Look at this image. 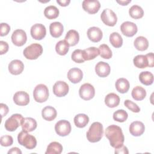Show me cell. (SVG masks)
Segmentation results:
<instances>
[{
	"label": "cell",
	"mask_w": 154,
	"mask_h": 154,
	"mask_svg": "<svg viewBox=\"0 0 154 154\" xmlns=\"http://www.w3.org/2000/svg\"><path fill=\"white\" fill-rule=\"evenodd\" d=\"M88 122L89 117L85 114H78L74 117V123L78 128H84Z\"/></svg>",
	"instance_id": "cell-31"
},
{
	"label": "cell",
	"mask_w": 154,
	"mask_h": 154,
	"mask_svg": "<svg viewBox=\"0 0 154 154\" xmlns=\"http://www.w3.org/2000/svg\"><path fill=\"white\" fill-rule=\"evenodd\" d=\"M146 56L148 58L149 61V67H153L154 66V58H153V53L150 52L146 54Z\"/></svg>",
	"instance_id": "cell-47"
},
{
	"label": "cell",
	"mask_w": 154,
	"mask_h": 154,
	"mask_svg": "<svg viewBox=\"0 0 154 154\" xmlns=\"http://www.w3.org/2000/svg\"><path fill=\"white\" fill-rule=\"evenodd\" d=\"M30 32L32 37L34 39L40 40L45 37L46 29L43 24L35 23L31 26Z\"/></svg>",
	"instance_id": "cell-10"
},
{
	"label": "cell",
	"mask_w": 154,
	"mask_h": 154,
	"mask_svg": "<svg viewBox=\"0 0 154 154\" xmlns=\"http://www.w3.org/2000/svg\"><path fill=\"white\" fill-rule=\"evenodd\" d=\"M120 30L123 35L129 37L134 36L137 32L138 28L137 26L134 23L129 21H126L121 25Z\"/></svg>",
	"instance_id": "cell-13"
},
{
	"label": "cell",
	"mask_w": 154,
	"mask_h": 154,
	"mask_svg": "<svg viewBox=\"0 0 154 154\" xmlns=\"http://www.w3.org/2000/svg\"><path fill=\"white\" fill-rule=\"evenodd\" d=\"M64 31L63 25L59 22H54L50 24L49 31L51 35L54 38L60 37Z\"/></svg>",
	"instance_id": "cell-21"
},
{
	"label": "cell",
	"mask_w": 154,
	"mask_h": 154,
	"mask_svg": "<svg viewBox=\"0 0 154 154\" xmlns=\"http://www.w3.org/2000/svg\"><path fill=\"white\" fill-rule=\"evenodd\" d=\"M57 2L61 6L66 7L70 2V0H57Z\"/></svg>",
	"instance_id": "cell-49"
},
{
	"label": "cell",
	"mask_w": 154,
	"mask_h": 154,
	"mask_svg": "<svg viewBox=\"0 0 154 154\" xmlns=\"http://www.w3.org/2000/svg\"><path fill=\"white\" fill-rule=\"evenodd\" d=\"M131 2V0H123V1H119V0H117V3H119V4H120V5H127L129 3H130Z\"/></svg>",
	"instance_id": "cell-50"
},
{
	"label": "cell",
	"mask_w": 154,
	"mask_h": 154,
	"mask_svg": "<svg viewBox=\"0 0 154 154\" xmlns=\"http://www.w3.org/2000/svg\"><path fill=\"white\" fill-rule=\"evenodd\" d=\"M64 40L69 46H74L79 42V35L76 30L70 29L66 33Z\"/></svg>",
	"instance_id": "cell-22"
},
{
	"label": "cell",
	"mask_w": 154,
	"mask_h": 154,
	"mask_svg": "<svg viewBox=\"0 0 154 154\" xmlns=\"http://www.w3.org/2000/svg\"><path fill=\"white\" fill-rule=\"evenodd\" d=\"M57 114L56 109L51 106H46L42 111V117L47 121L54 120L57 117Z\"/></svg>",
	"instance_id": "cell-24"
},
{
	"label": "cell",
	"mask_w": 154,
	"mask_h": 154,
	"mask_svg": "<svg viewBox=\"0 0 154 154\" xmlns=\"http://www.w3.org/2000/svg\"><path fill=\"white\" fill-rule=\"evenodd\" d=\"M71 58L76 63H82L85 61L83 57V51L81 49H75L72 52Z\"/></svg>",
	"instance_id": "cell-40"
},
{
	"label": "cell",
	"mask_w": 154,
	"mask_h": 154,
	"mask_svg": "<svg viewBox=\"0 0 154 154\" xmlns=\"http://www.w3.org/2000/svg\"><path fill=\"white\" fill-rule=\"evenodd\" d=\"M0 143L2 146H10L13 143V137L11 135H3L0 138Z\"/></svg>",
	"instance_id": "cell-42"
},
{
	"label": "cell",
	"mask_w": 154,
	"mask_h": 154,
	"mask_svg": "<svg viewBox=\"0 0 154 154\" xmlns=\"http://www.w3.org/2000/svg\"><path fill=\"white\" fill-rule=\"evenodd\" d=\"M139 79L143 84L150 85L153 84V75L149 71L142 72L139 75Z\"/></svg>",
	"instance_id": "cell-33"
},
{
	"label": "cell",
	"mask_w": 154,
	"mask_h": 154,
	"mask_svg": "<svg viewBox=\"0 0 154 154\" xmlns=\"http://www.w3.org/2000/svg\"><path fill=\"white\" fill-rule=\"evenodd\" d=\"M98 49L99 51V55L102 58L105 59H109L112 57V51L107 45L102 44L100 45Z\"/></svg>",
	"instance_id": "cell-38"
},
{
	"label": "cell",
	"mask_w": 154,
	"mask_h": 154,
	"mask_svg": "<svg viewBox=\"0 0 154 154\" xmlns=\"http://www.w3.org/2000/svg\"><path fill=\"white\" fill-rule=\"evenodd\" d=\"M115 153H117V154H121V153H123V154H128L129 153L128 152V149L127 148V147L125 146H122L121 147L116 149H115Z\"/></svg>",
	"instance_id": "cell-46"
},
{
	"label": "cell",
	"mask_w": 154,
	"mask_h": 154,
	"mask_svg": "<svg viewBox=\"0 0 154 154\" xmlns=\"http://www.w3.org/2000/svg\"><path fill=\"white\" fill-rule=\"evenodd\" d=\"M110 71L109 65L103 61H99L95 66V72L99 77L105 78L110 73Z\"/></svg>",
	"instance_id": "cell-19"
},
{
	"label": "cell",
	"mask_w": 154,
	"mask_h": 154,
	"mask_svg": "<svg viewBox=\"0 0 154 154\" xmlns=\"http://www.w3.org/2000/svg\"><path fill=\"white\" fill-rule=\"evenodd\" d=\"M37 122L34 119L31 117H26L24 118L21 126L23 131L29 132L35 130L37 128Z\"/></svg>",
	"instance_id": "cell-23"
},
{
	"label": "cell",
	"mask_w": 154,
	"mask_h": 154,
	"mask_svg": "<svg viewBox=\"0 0 154 154\" xmlns=\"http://www.w3.org/2000/svg\"><path fill=\"white\" fill-rule=\"evenodd\" d=\"M63 151L62 145L57 141L51 142L47 147L46 154H60Z\"/></svg>",
	"instance_id": "cell-32"
},
{
	"label": "cell",
	"mask_w": 154,
	"mask_h": 154,
	"mask_svg": "<svg viewBox=\"0 0 154 154\" xmlns=\"http://www.w3.org/2000/svg\"><path fill=\"white\" fill-rule=\"evenodd\" d=\"M79 94L82 99L85 100H89L94 96V88L91 84L89 83H85L81 86L79 90Z\"/></svg>",
	"instance_id": "cell-8"
},
{
	"label": "cell",
	"mask_w": 154,
	"mask_h": 154,
	"mask_svg": "<svg viewBox=\"0 0 154 154\" xmlns=\"http://www.w3.org/2000/svg\"><path fill=\"white\" fill-rule=\"evenodd\" d=\"M129 14L131 17L135 19H138L143 16L144 11L140 6L138 5H134L129 8Z\"/></svg>",
	"instance_id": "cell-35"
},
{
	"label": "cell",
	"mask_w": 154,
	"mask_h": 154,
	"mask_svg": "<svg viewBox=\"0 0 154 154\" xmlns=\"http://www.w3.org/2000/svg\"><path fill=\"white\" fill-rule=\"evenodd\" d=\"M69 45L65 40L59 41L55 45V51L60 55H65L69 51Z\"/></svg>",
	"instance_id": "cell-37"
},
{
	"label": "cell",
	"mask_w": 154,
	"mask_h": 154,
	"mask_svg": "<svg viewBox=\"0 0 154 154\" xmlns=\"http://www.w3.org/2000/svg\"><path fill=\"white\" fill-rule=\"evenodd\" d=\"M8 70L10 73L14 75L20 74L24 69V64L19 60H12L8 64Z\"/></svg>",
	"instance_id": "cell-18"
},
{
	"label": "cell",
	"mask_w": 154,
	"mask_h": 154,
	"mask_svg": "<svg viewBox=\"0 0 154 154\" xmlns=\"http://www.w3.org/2000/svg\"><path fill=\"white\" fill-rule=\"evenodd\" d=\"M53 93L58 97L65 96L69 92V87L68 84L63 81L56 82L53 86Z\"/></svg>",
	"instance_id": "cell-12"
},
{
	"label": "cell",
	"mask_w": 154,
	"mask_h": 154,
	"mask_svg": "<svg viewBox=\"0 0 154 154\" xmlns=\"http://www.w3.org/2000/svg\"><path fill=\"white\" fill-rule=\"evenodd\" d=\"M103 134V125L100 122H94L90 126L87 132V138L91 143H96L101 140Z\"/></svg>",
	"instance_id": "cell-2"
},
{
	"label": "cell",
	"mask_w": 154,
	"mask_h": 154,
	"mask_svg": "<svg viewBox=\"0 0 154 154\" xmlns=\"http://www.w3.org/2000/svg\"><path fill=\"white\" fill-rule=\"evenodd\" d=\"M116 90L120 93H125L129 89V81L123 78H119L116 82Z\"/></svg>",
	"instance_id": "cell-27"
},
{
	"label": "cell",
	"mask_w": 154,
	"mask_h": 154,
	"mask_svg": "<svg viewBox=\"0 0 154 154\" xmlns=\"http://www.w3.org/2000/svg\"><path fill=\"white\" fill-rule=\"evenodd\" d=\"M105 136L112 147L117 149L123 145L125 137L120 127L115 125L108 126L105 129Z\"/></svg>",
	"instance_id": "cell-1"
},
{
	"label": "cell",
	"mask_w": 154,
	"mask_h": 154,
	"mask_svg": "<svg viewBox=\"0 0 154 154\" xmlns=\"http://www.w3.org/2000/svg\"><path fill=\"white\" fill-rule=\"evenodd\" d=\"M87 34L89 40L93 42H99L101 40L103 36L102 30L96 26L89 28Z\"/></svg>",
	"instance_id": "cell-17"
},
{
	"label": "cell",
	"mask_w": 154,
	"mask_h": 154,
	"mask_svg": "<svg viewBox=\"0 0 154 154\" xmlns=\"http://www.w3.org/2000/svg\"><path fill=\"white\" fill-rule=\"evenodd\" d=\"M43 47L38 43H32L26 47L23 50V54L28 60H35L42 55Z\"/></svg>",
	"instance_id": "cell-4"
},
{
	"label": "cell",
	"mask_w": 154,
	"mask_h": 154,
	"mask_svg": "<svg viewBox=\"0 0 154 154\" xmlns=\"http://www.w3.org/2000/svg\"><path fill=\"white\" fill-rule=\"evenodd\" d=\"M119 103L120 97L116 93H110L105 97V103L108 107L115 108L119 105Z\"/></svg>",
	"instance_id": "cell-25"
},
{
	"label": "cell",
	"mask_w": 154,
	"mask_h": 154,
	"mask_svg": "<svg viewBox=\"0 0 154 154\" xmlns=\"http://www.w3.org/2000/svg\"><path fill=\"white\" fill-rule=\"evenodd\" d=\"M129 130L131 135L135 137H138L144 132L145 126L143 122L134 121L131 123Z\"/></svg>",
	"instance_id": "cell-16"
},
{
	"label": "cell",
	"mask_w": 154,
	"mask_h": 154,
	"mask_svg": "<svg viewBox=\"0 0 154 154\" xmlns=\"http://www.w3.org/2000/svg\"><path fill=\"white\" fill-rule=\"evenodd\" d=\"M133 63L135 66L140 69L149 67V61L146 55H138L134 58Z\"/></svg>",
	"instance_id": "cell-26"
},
{
	"label": "cell",
	"mask_w": 154,
	"mask_h": 154,
	"mask_svg": "<svg viewBox=\"0 0 154 154\" xmlns=\"http://www.w3.org/2000/svg\"><path fill=\"white\" fill-rule=\"evenodd\" d=\"M83 77V73L82 70L77 67L70 69L67 73V78L69 80L73 83L76 84L79 82Z\"/></svg>",
	"instance_id": "cell-20"
},
{
	"label": "cell",
	"mask_w": 154,
	"mask_h": 154,
	"mask_svg": "<svg viewBox=\"0 0 154 154\" xmlns=\"http://www.w3.org/2000/svg\"><path fill=\"white\" fill-rule=\"evenodd\" d=\"M0 108H0L1 114L2 116V117H4L8 112V108L6 104L3 103H0Z\"/></svg>",
	"instance_id": "cell-45"
},
{
	"label": "cell",
	"mask_w": 154,
	"mask_h": 154,
	"mask_svg": "<svg viewBox=\"0 0 154 154\" xmlns=\"http://www.w3.org/2000/svg\"><path fill=\"white\" fill-rule=\"evenodd\" d=\"M131 95L132 98L135 100H142L146 96V91L143 87L137 85L132 90Z\"/></svg>",
	"instance_id": "cell-30"
},
{
	"label": "cell",
	"mask_w": 154,
	"mask_h": 154,
	"mask_svg": "<svg viewBox=\"0 0 154 154\" xmlns=\"http://www.w3.org/2000/svg\"><path fill=\"white\" fill-rule=\"evenodd\" d=\"M82 51L85 61L93 60L99 55V49L95 47H90Z\"/></svg>",
	"instance_id": "cell-29"
},
{
	"label": "cell",
	"mask_w": 154,
	"mask_h": 154,
	"mask_svg": "<svg viewBox=\"0 0 154 154\" xmlns=\"http://www.w3.org/2000/svg\"><path fill=\"white\" fill-rule=\"evenodd\" d=\"M26 34L23 29H16L13 31L11 35V41L17 46H23L26 43Z\"/></svg>",
	"instance_id": "cell-11"
},
{
	"label": "cell",
	"mask_w": 154,
	"mask_h": 154,
	"mask_svg": "<svg viewBox=\"0 0 154 154\" xmlns=\"http://www.w3.org/2000/svg\"><path fill=\"white\" fill-rule=\"evenodd\" d=\"M8 45L6 42L0 41V54L2 55L5 54L8 51Z\"/></svg>",
	"instance_id": "cell-44"
},
{
	"label": "cell",
	"mask_w": 154,
	"mask_h": 154,
	"mask_svg": "<svg viewBox=\"0 0 154 154\" xmlns=\"http://www.w3.org/2000/svg\"><path fill=\"white\" fill-rule=\"evenodd\" d=\"M134 45L137 50L144 51L148 48L149 42L146 37L143 36H139L135 39Z\"/></svg>",
	"instance_id": "cell-28"
},
{
	"label": "cell",
	"mask_w": 154,
	"mask_h": 154,
	"mask_svg": "<svg viewBox=\"0 0 154 154\" xmlns=\"http://www.w3.org/2000/svg\"><path fill=\"white\" fill-rule=\"evenodd\" d=\"M128 117V114L124 109H118L113 114V119L119 122H125Z\"/></svg>",
	"instance_id": "cell-39"
},
{
	"label": "cell",
	"mask_w": 154,
	"mask_h": 154,
	"mask_svg": "<svg viewBox=\"0 0 154 154\" xmlns=\"http://www.w3.org/2000/svg\"><path fill=\"white\" fill-rule=\"evenodd\" d=\"M102 21L106 25L109 26H114L117 21V17L116 13L111 9L105 8L100 15Z\"/></svg>",
	"instance_id": "cell-7"
},
{
	"label": "cell",
	"mask_w": 154,
	"mask_h": 154,
	"mask_svg": "<svg viewBox=\"0 0 154 154\" xmlns=\"http://www.w3.org/2000/svg\"><path fill=\"white\" fill-rule=\"evenodd\" d=\"M22 154L21 150L18 147H13L8 150V154Z\"/></svg>",
	"instance_id": "cell-48"
},
{
	"label": "cell",
	"mask_w": 154,
	"mask_h": 154,
	"mask_svg": "<svg viewBox=\"0 0 154 154\" xmlns=\"http://www.w3.org/2000/svg\"><path fill=\"white\" fill-rule=\"evenodd\" d=\"M124 105L126 108H128L129 109L134 112H139L140 111V107L135 103L129 99H126L125 100Z\"/></svg>",
	"instance_id": "cell-41"
},
{
	"label": "cell",
	"mask_w": 154,
	"mask_h": 154,
	"mask_svg": "<svg viewBox=\"0 0 154 154\" xmlns=\"http://www.w3.org/2000/svg\"><path fill=\"white\" fill-rule=\"evenodd\" d=\"M55 130L58 135L65 137L70 133L71 125L67 120H61L56 123L55 125Z\"/></svg>",
	"instance_id": "cell-9"
},
{
	"label": "cell",
	"mask_w": 154,
	"mask_h": 154,
	"mask_svg": "<svg viewBox=\"0 0 154 154\" xmlns=\"http://www.w3.org/2000/svg\"><path fill=\"white\" fill-rule=\"evenodd\" d=\"M82 5L84 11L89 14L96 13L100 7V4L97 0H84Z\"/></svg>",
	"instance_id": "cell-14"
},
{
	"label": "cell",
	"mask_w": 154,
	"mask_h": 154,
	"mask_svg": "<svg viewBox=\"0 0 154 154\" xmlns=\"http://www.w3.org/2000/svg\"><path fill=\"white\" fill-rule=\"evenodd\" d=\"M24 118L20 114H14L11 115L5 122L4 126L7 131L13 132L22 125Z\"/></svg>",
	"instance_id": "cell-6"
},
{
	"label": "cell",
	"mask_w": 154,
	"mask_h": 154,
	"mask_svg": "<svg viewBox=\"0 0 154 154\" xmlns=\"http://www.w3.org/2000/svg\"><path fill=\"white\" fill-rule=\"evenodd\" d=\"M14 102L19 106H25L29 102V94L24 91H17L13 96Z\"/></svg>",
	"instance_id": "cell-15"
},
{
	"label": "cell",
	"mask_w": 154,
	"mask_h": 154,
	"mask_svg": "<svg viewBox=\"0 0 154 154\" xmlns=\"http://www.w3.org/2000/svg\"><path fill=\"white\" fill-rule=\"evenodd\" d=\"M44 15L48 19H54L59 15V10L54 5L46 7L44 10Z\"/></svg>",
	"instance_id": "cell-34"
},
{
	"label": "cell",
	"mask_w": 154,
	"mask_h": 154,
	"mask_svg": "<svg viewBox=\"0 0 154 154\" xmlns=\"http://www.w3.org/2000/svg\"><path fill=\"white\" fill-rule=\"evenodd\" d=\"M109 42L114 48H119L122 46L123 38L120 34L117 32H113L109 35Z\"/></svg>",
	"instance_id": "cell-36"
},
{
	"label": "cell",
	"mask_w": 154,
	"mask_h": 154,
	"mask_svg": "<svg viewBox=\"0 0 154 154\" xmlns=\"http://www.w3.org/2000/svg\"><path fill=\"white\" fill-rule=\"evenodd\" d=\"M0 35L5 36L7 35L10 31V26L7 23H1L0 25Z\"/></svg>",
	"instance_id": "cell-43"
},
{
	"label": "cell",
	"mask_w": 154,
	"mask_h": 154,
	"mask_svg": "<svg viewBox=\"0 0 154 154\" xmlns=\"http://www.w3.org/2000/svg\"><path fill=\"white\" fill-rule=\"evenodd\" d=\"M34 100L39 103H43L47 100L49 97V90L47 86L43 84L36 85L33 91Z\"/></svg>",
	"instance_id": "cell-5"
},
{
	"label": "cell",
	"mask_w": 154,
	"mask_h": 154,
	"mask_svg": "<svg viewBox=\"0 0 154 154\" xmlns=\"http://www.w3.org/2000/svg\"><path fill=\"white\" fill-rule=\"evenodd\" d=\"M17 141L19 144L28 149H32L37 145V140L34 136L28 134L25 131H22L17 135Z\"/></svg>",
	"instance_id": "cell-3"
}]
</instances>
